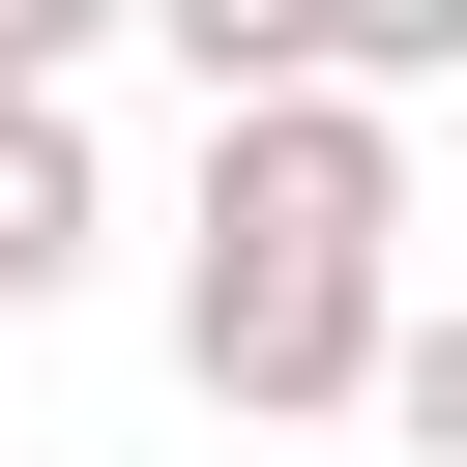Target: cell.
Returning a JSON list of instances; mask_svg holds the SVG:
<instances>
[{"mask_svg": "<svg viewBox=\"0 0 467 467\" xmlns=\"http://www.w3.org/2000/svg\"><path fill=\"white\" fill-rule=\"evenodd\" d=\"M409 350V117H204V204H175V379L204 409H379Z\"/></svg>", "mask_w": 467, "mask_h": 467, "instance_id": "cell-1", "label": "cell"}, {"mask_svg": "<svg viewBox=\"0 0 467 467\" xmlns=\"http://www.w3.org/2000/svg\"><path fill=\"white\" fill-rule=\"evenodd\" d=\"M88 234H117V175H88V88H29V117H0V321H58V292H88Z\"/></svg>", "mask_w": 467, "mask_h": 467, "instance_id": "cell-2", "label": "cell"}, {"mask_svg": "<svg viewBox=\"0 0 467 467\" xmlns=\"http://www.w3.org/2000/svg\"><path fill=\"white\" fill-rule=\"evenodd\" d=\"M88 29H117V0H0V117H29V88H88Z\"/></svg>", "mask_w": 467, "mask_h": 467, "instance_id": "cell-4", "label": "cell"}, {"mask_svg": "<svg viewBox=\"0 0 467 467\" xmlns=\"http://www.w3.org/2000/svg\"><path fill=\"white\" fill-rule=\"evenodd\" d=\"M379 409H409V467H467V321H409V350H379Z\"/></svg>", "mask_w": 467, "mask_h": 467, "instance_id": "cell-3", "label": "cell"}]
</instances>
